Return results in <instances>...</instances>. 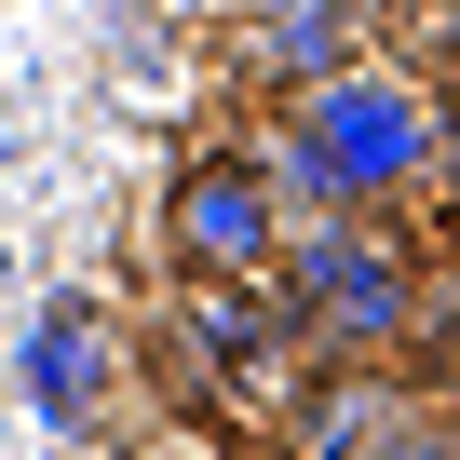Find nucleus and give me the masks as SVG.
<instances>
[{"mask_svg":"<svg viewBox=\"0 0 460 460\" xmlns=\"http://www.w3.org/2000/svg\"><path fill=\"white\" fill-rule=\"evenodd\" d=\"M258 149H271L298 230H312V217H406V203H433L447 163H460V95H447L420 55H366V68L285 95V109L258 122Z\"/></svg>","mask_w":460,"mask_h":460,"instance_id":"obj_1","label":"nucleus"},{"mask_svg":"<svg viewBox=\"0 0 460 460\" xmlns=\"http://www.w3.org/2000/svg\"><path fill=\"white\" fill-rule=\"evenodd\" d=\"M285 325L312 366H406L433 325V285L393 217H312L285 244Z\"/></svg>","mask_w":460,"mask_h":460,"instance_id":"obj_2","label":"nucleus"},{"mask_svg":"<svg viewBox=\"0 0 460 460\" xmlns=\"http://www.w3.org/2000/svg\"><path fill=\"white\" fill-rule=\"evenodd\" d=\"M285 244H298V203L258 136L176 149V176H163V271L176 285H285Z\"/></svg>","mask_w":460,"mask_h":460,"instance_id":"obj_3","label":"nucleus"},{"mask_svg":"<svg viewBox=\"0 0 460 460\" xmlns=\"http://www.w3.org/2000/svg\"><path fill=\"white\" fill-rule=\"evenodd\" d=\"M366 14L379 0H244V14H230V82H258L285 109V95H312V82H339V68L379 55Z\"/></svg>","mask_w":460,"mask_h":460,"instance_id":"obj_4","label":"nucleus"},{"mask_svg":"<svg viewBox=\"0 0 460 460\" xmlns=\"http://www.w3.org/2000/svg\"><path fill=\"white\" fill-rule=\"evenodd\" d=\"M109 393H136V339H122L95 298H41V312H28V406H41L55 433H95Z\"/></svg>","mask_w":460,"mask_h":460,"instance_id":"obj_5","label":"nucleus"},{"mask_svg":"<svg viewBox=\"0 0 460 460\" xmlns=\"http://www.w3.org/2000/svg\"><path fill=\"white\" fill-rule=\"evenodd\" d=\"M433 393H406V366H298L285 406V460H379Z\"/></svg>","mask_w":460,"mask_h":460,"instance_id":"obj_6","label":"nucleus"},{"mask_svg":"<svg viewBox=\"0 0 460 460\" xmlns=\"http://www.w3.org/2000/svg\"><path fill=\"white\" fill-rule=\"evenodd\" d=\"M420 68L460 95V0H420Z\"/></svg>","mask_w":460,"mask_h":460,"instance_id":"obj_7","label":"nucleus"},{"mask_svg":"<svg viewBox=\"0 0 460 460\" xmlns=\"http://www.w3.org/2000/svg\"><path fill=\"white\" fill-rule=\"evenodd\" d=\"M379 460H460V406H420V420H406Z\"/></svg>","mask_w":460,"mask_h":460,"instance_id":"obj_8","label":"nucleus"}]
</instances>
